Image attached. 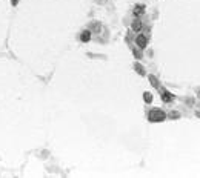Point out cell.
<instances>
[{
	"mask_svg": "<svg viewBox=\"0 0 200 178\" xmlns=\"http://www.w3.org/2000/svg\"><path fill=\"white\" fill-rule=\"evenodd\" d=\"M148 120L151 123H162L166 120V112L160 108H153L149 112H148Z\"/></svg>",
	"mask_w": 200,
	"mask_h": 178,
	"instance_id": "1",
	"label": "cell"
},
{
	"mask_svg": "<svg viewBox=\"0 0 200 178\" xmlns=\"http://www.w3.org/2000/svg\"><path fill=\"white\" fill-rule=\"evenodd\" d=\"M136 44L140 49H146V46H148V36H145V34L136 36Z\"/></svg>",
	"mask_w": 200,
	"mask_h": 178,
	"instance_id": "2",
	"label": "cell"
},
{
	"mask_svg": "<svg viewBox=\"0 0 200 178\" xmlns=\"http://www.w3.org/2000/svg\"><path fill=\"white\" fill-rule=\"evenodd\" d=\"M86 29H89V31H91V34H99V32L102 31V25H100V22L92 20V22H89V23H88V28H86Z\"/></svg>",
	"mask_w": 200,
	"mask_h": 178,
	"instance_id": "3",
	"label": "cell"
},
{
	"mask_svg": "<svg viewBox=\"0 0 200 178\" xmlns=\"http://www.w3.org/2000/svg\"><path fill=\"white\" fill-rule=\"evenodd\" d=\"M160 95H162V101H163V103H171V101H174V98H176V95L171 94V92L166 91V89H162V91H160Z\"/></svg>",
	"mask_w": 200,
	"mask_h": 178,
	"instance_id": "4",
	"label": "cell"
},
{
	"mask_svg": "<svg viewBox=\"0 0 200 178\" xmlns=\"http://www.w3.org/2000/svg\"><path fill=\"white\" fill-rule=\"evenodd\" d=\"M142 28H143L142 19H140V17H134V20H132V23H131V29H132L134 32H140Z\"/></svg>",
	"mask_w": 200,
	"mask_h": 178,
	"instance_id": "5",
	"label": "cell"
},
{
	"mask_svg": "<svg viewBox=\"0 0 200 178\" xmlns=\"http://www.w3.org/2000/svg\"><path fill=\"white\" fill-rule=\"evenodd\" d=\"M145 9H146V6H145V5H142V3L136 5V6H134V9H132L134 17H140V15H143V14H145Z\"/></svg>",
	"mask_w": 200,
	"mask_h": 178,
	"instance_id": "6",
	"label": "cell"
},
{
	"mask_svg": "<svg viewBox=\"0 0 200 178\" xmlns=\"http://www.w3.org/2000/svg\"><path fill=\"white\" fill-rule=\"evenodd\" d=\"M91 31L89 29H83L82 32H80V36H79V39H80V42H83V43H88L89 40H91Z\"/></svg>",
	"mask_w": 200,
	"mask_h": 178,
	"instance_id": "7",
	"label": "cell"
},
{
	"mask_svg": "<svg viewBox=\"0 0 200 178\" xmlns=\"http://www.w3.org/2000/svg\"><path fill=\"white\" fill-rule=\"evenodd\" d=\"M134 71H136L139 75H142V77H145V75H146V69H145L139 61H134Z\"/></svg>",
	"mask_w": 200,
	"mask_h": 178,
	"instance_id": "8",
	"label": "cell"
},
{
	"mask_svg": "<svg viewBox=\"0 0 200 178\" xmlns=\"http://www.w3.org/2000/svg\"><path fill=\"white\" fill-rule=\"evenodd\" d=\"M148 80H149V83H151V86H153V88L160 89V80L154 75V74H149V75H148Z\"/></svg>",
	"mask_w": 200,
	"mask_h": 178,
	"instance_id": "9",
	"label": "cell"
},
{
	"mask_svg": "<svg viewBox=\"0 0 200 178\" xmlns=\"http://www.w3.org/2000/svg\"><path fill=\"white\" fill-rule=\"evenodd\" d=\"M166 117H168L169 120H179L182 115H180V112H179V111H171L169 114H166Z\"/></svg>",
	"mask_w": 200,
	"mask_h": 178,
	"instance_id": "10",
	"label": "cell"
},
{
	"mask_svg": "<svg viewBox=\"0 0 200 178\" xmlns=\"http://www.w3.org/2000/svg\"><path fill=\"white\" fill-rule=\"evenodd\" d=\"M143 100H145V103H153V94L145 91L143 92Z\"/></svg>",
	"mask_w": 200,
	"mask_h": 178,
	"instance_id": "11",
	"label": "cell"
},
{
	"mask_svg": "<svg viewBox=\"0 0 200 178\" xmlns=\"http://www.w3.org/2000/svg\"><path fill=\"white\" fill-rule=\"evenodd\" d=\"M132 54H134V57H136L137 60H140V58L143 57V54H142V49H140V48H139V49L132 48Z\"/></svg>",
	"mask_w": 200,
	"mask_h": 178,
	"instance_id": "12",
	"label": "cell"
},
{
	"mask_svg": "<svg viewBox=\"0 0 200 178\" xmlns=\"http://www.w3.org/2000/svg\"><path fill=\"white\" fill-rule=\"evenodd\" d=\"M17 3H19V0H11V5H12V6H16Z\"/></svg>",
	"mask_w": 200,
	"mask_h": 178,
	"instance_id": "13",
	"label": "cell"
},
{
	"mask_svg": "<svg viewBox=\"0 0 200 178\" xmlns=\"http://www.w3.org/2000/svg\"><path fill=\"white\" fill-rule=\"evenodd\" d=\"M196 117H199V118H200V109H197V111H196Z\"/></svg>",
	"mask_w": 200,
	"mask_h": 178,
	"instance_id": "14",
	"label": "cell"
}]
</instances>
